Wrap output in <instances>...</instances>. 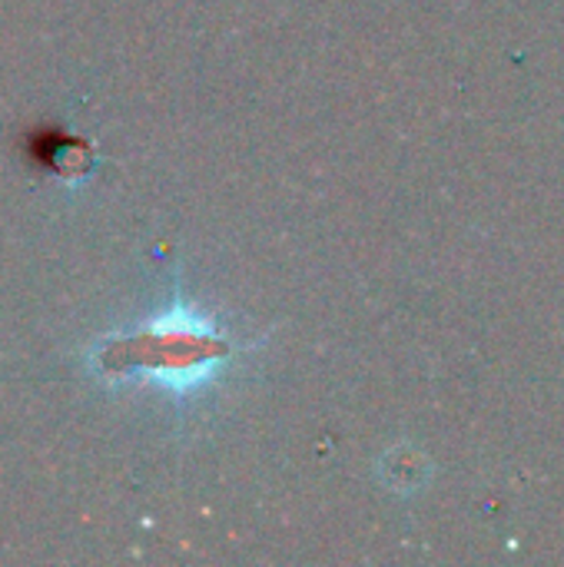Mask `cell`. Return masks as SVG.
<instances>
[{
    "label": "cell",
    "mask_w": 564,
    "mask_h": 567,
    "mask_svg": "<svg viewBox=\"0 0 564 567\" xmlns=\"http://www.w3.org/2000/svg\"><path fill=\"white\" fill-rule=\"evenodd\" d=\"M213 355H223V346L213 342L196 326L183 322L180 312H173L163 322H156L153 329H146L143 336L110 349L103 355V362H110V365L130 362V365L156 375L170 389H186V385H196L203 379Z\"/></svg>",
    "instance_id": "cell-1"
}]
</instances>
